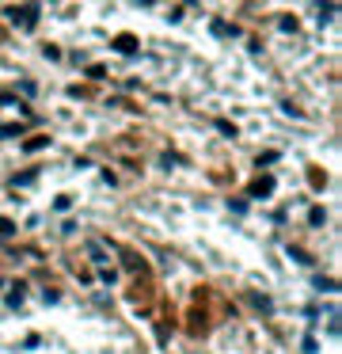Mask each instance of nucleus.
Here are the masks:
<instances>
[{
	"label": "nucleus",
	"mask_w": 342,
	"mask_h": 354,
	"mask_svg": "<svg viewBox=\"0 0 342 354\" xmlns=\"http://www.w3.org/2000/svg\"><path fill=\"white\" fill-rule=\"evenodd\" d=\"M270 190H274V179H270V175H259V179L247 187V194H251V198H266Z\"/></svg>",
	"instance_id": "2"
},
{
	"label": "nucleus",
	"mask_w": 342,
	"mask_h": 354,
	"mask_svg": "<svg viewBox=\"0 0 342 354\" xmlns=\"http://www.w3.org/2000/svg\"><path fill=\"white\" fill-rule=\"evenodd\" d=\"M122 259H126V263H129V267H133V270H137V274H148V263H145V259H141V255H133V251H122Z\"/></svg>",
	"instance_id": "4"
},
{
	"label": "nucleus",
	"mask_w": 342,
	"mask_h": 354,
	"mask_svg": "<svg viewBox=\"0 0 342 354\" xmlns=\"http://www.w3.org/2000/svg\"><path fill=\"white\" fill-rule=\"evenodd\" d=\"M114 50L118 53H137V38L133 35H118L114 38Z\"/></svg>",
	"instance_id": "3"
},
{
	"label": "nucleus",
	"mask_w": 342,
	"mask_h": 354,
	"mask_svg": "<svg viewBox=\"0 0 342 354\" xmlns=\"http://www.w3.org/2000/svg\"><path fill=\"white\" fill-rule=\"evenodd\" d=\"M23 301V286H12V294H8V305H19Z\"/></svg>",
	"instance_id": "8"
},
{
	"label": "nucleus",
	"mask_w": 342,
	"mask_h": 354,
	"mask_svg": "<svg viewBox=\"0 0 342 354\" xmlns=\"http://www.w3.org/2000/svg\"><path fill=\"white\" fill-rule=\"evenodd\" d=\"M4 16H8L16 27H23V31H31V27L38 23V8H34V4H31V8H8Z\"/></svg>",
	"instance_id": "1"
},
{
	"label": "nucleus",
	"mask_w": 342,
	"mask_h": 354,
	"mask_svg": "<svg viewBox=\"0 0 342 354\" xmlns=\"http://www.w3.org/2000/svg\"><path fill=\"white\" fill-rule=\"evenodd\" d=\"M8 236H16V225L8 217H0V240H8Z\"/></svg>",
	"instance_id": "6"
},
{
	"label": "nucleus",
	"mask_w": 342,
	"mask_h": 354,
	"mask_svg": "<svg viewBox=\"0 0 342 354\" xmlns=\"http://www.w3.org/2000/svg\"><path fill=\"white\" fill-rule=\"evenodd\" d=\"M247 301H251V305H255V309H259V312H270V301H266V297H263V294H247Z\"/></svg>",
	"instance_id": "5"
},
{
	"label": "nucleus",
	"mask_w": 342,
	"mask_h": 354,
	"mask_svg": "<svg viewBox=\"0 0 342 354\" xmlns=\"http://www.w3.org/2000/svg\"><path fill=\"white\" fill-rule=\"evenodd\" d=\"M99 278H103V282H107V286H114V282H118V270H111V267H103V270H99Z\"/></svg>",
	"instance_id": "7"
},
{
	"label": "nucleus",
	"mask_w": 342,
	"mask_h": 354,
	"mask_svg": "<svg viewBox=\"0 0 342 354\" xmlns=\"http://www.w3.org/2000/svg\"><path fill=\"white\" fill-rule=\"evenodd\" d=\"M213 35H236V31H232L228 23H221V19H217V23H213Z\"/></svg>",
	"instance_id": "10"
},
{
	"label": "nucleus",
	"mask_w": 342,
	"mask_h": 354,
	"mask_svg": "<svg viewBox=\"0 0 342 354\" xmlns=\"http://www.w3.org/2000/svg\"><path fill=\"white\" fill-rule=\"evenodd\" d=\"M278 23H282V31H297V16H282Z\"/></svg>",
	"instance_id": "9"
}]
</instances>
